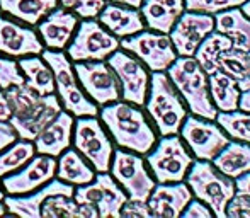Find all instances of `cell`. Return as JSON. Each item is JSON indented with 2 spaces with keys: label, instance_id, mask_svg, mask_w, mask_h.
I'll list each match as a JSON object with an SVG mask.
<instances>
[{
  "label": "cell",
  "instance_id": "42",
  "mask_svg": "<svg viewBox=\"0 0 250 218\" xmlns=\"http://www.w3.org/2000/svg\"><path fill=\"white\" fill-rule=\"evenodd\" d=\"M17 138L19 136H17L16 128L10 125V121H0V152L12 145Z\"/></svg>",
  "mask_w": 250,
  "mask_h": 218
},
{
  "label": "cell",
  "instance_id": "44",
  "mask_svg": "<svg viewBox=\"0 0 250 218\" xmlns=\"http://www.w3.org/2000/svg\"><path fill=\"white\" fill-rule=\"evenodd\" d=\"M10 118V106L5 97V92L0 89V121H9Z\"/></svg>",
  "mask_w": 250,
  "mask_h": 218
},
{
  "label": "cell",
  "instance_id": "2",
  "mask_svg": "<svg viewBox=\"0 0 250 218\" xmlns=\"http://www.w3.org/2000/svg\"><path fill=\"white\" fill-rule=\"evenodd\" d=\"M3 92L10 106V125L16 128L17 136L24 140H34V136L63 109L55 92L38 94L26 84L12 86Z\"/></svg>",
  "mask_w": 250,
  "mask_h": 218
},
{
  "label": "cell",
  "instance_id": "22",
  "mask_svg": "<svg viewBox=\"0 0 250 218\" xmlns=\"http://www.w3.org/2000/svg\"><path fill=\"white\" fill-rule=\"evenodd\" d=\"M73 123H75V116L70 114L65 109H62L34 136L33 143H34V149H36V153H43V155H50L56 159L63 150L72 147Z\"/></svg>",
  "mask_w": 250,
  "mask_h": 218
},
{
  "label": "cell",
  "instance_id": "20",
  "mask_svg": "<svg viewBox=\"0 0 250 218\" xmlns=\"http://www.w3.org/2000/svg\"><path fill=\"white\" fill-rule=\"evenodd\" d=\"M73 186L53 177L44 186L38 188L36 191L29 195H5L3 205H5L7 213L22 218H40L41 217V205L46 198L55 195H66L73 196Z\"/></svg>",
  "mask_w": 250,
  "mask_h": 218
},
{
  "label": "cell",
  "instance_id": "23",
  "mask_svg": "<svg viewBox=\"0 0 250 218\" xmlns=\"http://www.w3.org/2000/svg\"><path fill=\"white\" fill-rule=\"evenodd\" d=\"M96 19L118 40L133 36L145 29L142 12L135 7L123 5V3L107 2Z\"/></svg>",
  "mask_w": 250,
  "mask_h": 218
},
{
  "label": "cell",
  "instance_id": "21",
  "mask_svg": "<svg viewBox=\"0 0 250 218\" xmlns=\"http://www.w3.org/2000/svg\"><path fill=\"white\" fill-rule=\"evenodd\" d=\"M191 198L192 193L186 182H158L150 193L146 205L151 217L177 218L182 215Z\"/></svg>",
  "mask_w": 250,
  "mask_h": 218
},
{
  "label": "cell",
  "instance_id": "25",
  "mask_svg": "<svg viewBox=\"0 0 250 218\" xmlns=\"http://www.w3.org/2000/svg\"><path fill=\"white\" fill-rule=\"evenodd\" d=\"M214 31L231 40V48L250 51V19L237 7L221 10L214 16Z\"/></svg>",
  "mask_w": 250,
  "mask_h": 218
},
{
  "label": "cell",
  "instance_id": "10",
  "mask_svg": "<svg viewBox=\"0 0 250 218\" xmlns=\"http://www.w3.org/2000/svg\"><path fill=\"white\" fill-rule=\"evenodd\" d=\"M109 171L116 182L125 189L128 199L146 203L155 188V181L146 171L145 160L142 157L125 149L114 150Z\"/></svg>",
  "mask_w": 250,
  "mask_h": 218
},
{
  "label": "cell",
  "instance_id": "45",
  "mask_svg": "<svg viewBox=\"0 0 250 218\" xmlns=\"http://www.w3.org/2000/svg\"><path fill=\"white\" fill-rule=\"evenodd\" d=\"M238 109H240V111H245V112H250V89H245L240 92Z\"/></svg>",
  "mask_w": 250,
  "mask_h": 218
},
{
  "label": "cell",
  "instance_id": "24",
  "mask_svg": "<svg viewBox=\"0 0 250 218\" xmlns=\"http://www.w3.org/2000/svg\"><path fill=\"white\" fill-rule=\"evenodd\" d=\"M184 9V0H143L140 5L146 27L164 34L170 33Z\"/></svg>",
  "mask_w": 250,
  "mask_h": 218
},
{
  "label": "cell",
  "instance_id": "13",
  "mask_svg": "<svg viewBox=\"0 0 250 218\" xmlns=\"http://www.w3.org/2000/svg\"><path fill=\"white\" fill-rule=\"evenodd\" d=\"M119 48L135 55L151 72H164L177 58L170 38L157 31L143 29L133 36L123 38L119 41Z\"/></svg>",
  "mask_w": 250,
  "mask_h": 218
},
{
  "label": "cell",
  "instance_id": "50",
  "mask_svg": "<svg viewBox=\"0 0 250 218\" xmlns=\"http://www.w3.org/2000/svg\"><path fill=\"white\" fill-rule=\"evenodd\" d=\"M3 198H5V193H3V188L0 184V201H3Z\"/></svg>",
  "mask_w": 250,
  "mask_h": 218
},
{
  "label": "cell",
  "instance_id": "46",
  "mask_svg": "<svg viewBox=\"0 0 250 218\" xmlns=\"http://www.w3.org/2000/svg\"><path fill=\"white\" fill-rule=\"evenodd\" d=\"M109 2L123 3V5H128V7H135V9H140V5L143 3V0H109Z\"/></svg>",
  "mask_w": 250,
  "mask_h": 218
},
{
  "label": "cell",
  "instance_id": "41",
  "mask_svg": "<svg viewBox=\"0 0 250 218\" xmlns=\"http://www.w3.org/2000/svg\"><path fill=\"white\" fill-rule=\"evenodd\" d=\"M182 215L186 218H209L213 217V212L206 205H203V201L198 199V201H189L184 212H182Z\"/></svg>",
  "mask_w": 250,
  "mask_h": 218
},
{
  "label": "cell",
  "instance_id": "33",
  "mask_svg": "<svg viewBox=\"0 0 250 218\" xmlns=\"http://www.w3.org/2000/svg\"><path fill=\"white\" fill-rule=\"evenodd\" d=\"M34 155H36V149H34L33 140L17 138L12 145L0 152V179L21 169Z\"/></svg>",
  "mask_w": 250,
  "mask_h": 218
},
{
  "label": "cell",
  "instance_id": "9",
  "mask_svg": "<svg viewBox=\"0 0 250 218\" xmlns=\"http://www.w3.org/2000/svg\"><path fill=\"white\" fill-rule=\"evenodd\" d=\"M151 150L153 152L146 153V164L150 165L151 174L158 182L184 181L194 159L186 150L181 136H164Z\"/></svg>",
  "mask_w": 250,
  "mask_h": 218
},
{
  "label": "cell",
  "instance_id": "7",
  "mask_svg": "<svg viewBox=\"0 0 250 218\" xmlns=\"http://www.w3.org/2000/svg\"><path fill=\"white\" fill-rule=\"evenodd\" d=\"M72 145L96 172H109L114 147L99 116H79L75 119Z\"/></svg>",
  "mask_w": 250,
  "mask_h": 218
},
{
  "label": "cell",
  "instance_id": "35",
  "mask_svg": "<svg viewBox=\"0 0 250 218\" xmlns=\"http://www.w3.org/2000/svg\"><path fill=\"white\" fill-rule=\"evenodd\" d=\"M216 121L228 136L240 142L250 143V112L245 111H221L216 114Z\"/></svg>",
  "mask_w": 250,
  "mask_h": 218
},
{
  "label": "cell",
  "instance_id": "30",
  "mask_svg": "<svg viewBox=\"0 0 250 218\" xmlns=\"http://www.w3.org/2000/svg\"><path fill=\"white\" fill-rule=\"evenodd\" d=\"M211 164L228 177H238L250 172V143L247 145L230 140V143L211 160Z\"/></svg>",
  "mask_w": 250,
  "mask_h": 218
},
{
  "label": "cell",
  "instance_id": "27",
  "mask_svg": "<svg viewBox=\"0 0 250 218\" xmlns=\"http://www.w3.org/2000/svg\"><path fill=\"white\" fill-rule=\"evenodd\" d=\"M58 5V0H0V12L27 26H36Z\"/></svg>",
  "mask_w": 250,
  "mask_h": 218
},
{
  "label": "cell",
  "instance_id": "26",
  "mask_svg": "<svg viewBox=\"0 0 250 218\" xmlns=\"http://www.w3.org/2000/svg\"><path fill=\"white\" fill-rule=\"evenodd\" d=\"M55 177L77 188V186L87 184V182L92 181L96 177V171H94L92 165L83 159V155L79 150L68 147V149L63 150L56 157Z\"/></svg>",
  "mask_w": 250,
  "mask_h": 218
},
{
  "label": "cell",
  "instance_id": "12",
  "mask_svg": "<svg viewBox=\"0 0 250 218\" xmlns=\"http://www.w3.org/2000/svg\"><path fill=\"white\" fill-rule=\"evenodd\" d=\"M73 199L94 206L102 218H118L121 217L123 205L128 201V195L109 172H97L90 182L73 189Z\"/></svg>",
  "mask_w": 250,
  "mask_h": 218
},
{
  "label": "cell",
  "instance_id": "29",
  "mask_svg": "<svg viewBox=\"0 0 250 218\" xmlns=\"http://www.w3.org/2000/svg\"><path fill=\"white\" fill-rule=\"evenodd\" d=\"M208 89H209V96L213 101L214 108L218 111H235L238 109V99H240V92L238 89V82L227 75L221 70H216L211 75H208Z\"/></svg>",
  "mask_w": 250,
  "mask_h": 218
},
{
  "label": "cell",
  "instance_id": "49",
  "mask_svg": "<svg viewBox=\"0 0 250 218\" xmlns=\"http://www.w3.org/2000/svg\"><path fill=\"white\" fill-rule=\"evenodd\" d=\"M5 213H7L5 205H3V201H0V217H2V215H5Z\"/></svg>",
  "mask_w": 250,
  "mask_h": 218
},
{
  "label": "cell",
  "instance_id": "1",
  "mask_svg": "<svg viewBox=\"0 0 250 218\" xmlns=\"http://www.w3.org/2000/svg\"><path fill=\"white\" fill-rule=\"evenodd\" d=\"M99 119L119 149L135 153H148L157 143V133L138 106L126 101L105 104L99 109Z\"/></svg>",
  "mask_w": 250,
  "mask_h": 218
},
{
  "label": "cell",
  "instance_id": "19",
  "mask_svg": "<svg viewBox=\"0 0 250 218\" xmlns=\"http://www.w3.org/2000/svg\"><path fill=\"white\" fill-rule=\"evenodd\" d=\"M77 26H79V17L58 5L36 24V33L40 34L44 48L65 51L75 34Z\"/></svg>",
  "mask_w": 250,
  "mask_h": 218
},
{
  "label": "cell",
  "instance_id": "43",
  "mask_svg": "<svg viewBox=\"0 0 250 218\" xmlns=\"http://www.w3.org/2000/svg\"><path fill=\"white\" fill-rule=\"evenodd\" d=\"M237 181H235V189L238 193V195H250V172H245V174L238 175V177H235Z\"/></svg>",
  "mask_w": 250,
  "mask_h": 218
},
{
  "label": "cell",
  "instance_id": "38",
  "mask_svg": "<svg viewBox=\"0 0 250 218\" xmlns=\"http://www.w3.org/2000/svg\"><path fill=\"white\" fill-rule=\"evenodd\" d=\"M244 2L245 0H184V5L188 10L194 12L216 14L231 7H240Z\"/></svg>",
  "mask_w": 250,
  "mask_h": 218
},
{
  "label": "cell",
  "instance_id": "36",
  "mask_svg": "<svg viewBox=\"0 0 250 218\" xmlns=\"http://www.w3.org/2000/svg\"><path fill=\"white\" fill-rule=\"evenodd\" d=\"M58 3L80 19H96L107 0H58Z\"/></svg>",
  "mask_w": 250,
  "mask_h": 218
},
{
  "label": "cell",
  "instance_id": "32",
  "mask_svg": "<svg viewBox=\"0 0 250 218\" xmlns=\"http://www.w3.org/2000/svg\"><path fill=\"white\" fill-rule=\"evenodd\" d=\"M230 48H231L230 38L218 33V31H213V33H209L201 41V44L194 53V58L201 65V68L206 72V75H211V73L218 70L216 60H218V56H220V53L225 50H230Z\"/></svg>",
  "mask_w": 250,
  "mask_h": 218
},
{
  "label": "cell",
  "instance_id": "37",
  "mask_svg": "<svg viewBox=\"0 0 250 218\" xmlns=\"http://www.w3.org/2000/svg\"><path fill=\"white\" fill-rule=\"evenodd\" d=\"M21 84H24V75L17 65V60L0 53V89L5 90Z\"/></svg>",
  "mask_w": 250,
  "mask_h": 218
},
{
  "label": "cell",
  "instance_id": "8",
  "mask_svg": "<svg viewBox=\"0 0 250 218\" xmlns=\"http://www.w3.org/2000/svg\"><path fill=\"white\" fill-rule=\"evenodd\" d=\"M119 48V40L111 34L97 19H82L75 29L72 41L66 46V55L72 62L105 60Z\"/></svg>",
  "mask_w": 250,
  "mask_h": 218
},
{
  "label": "cell",
  "instance_id": "31",
  "mask_svg": "<svg viewBox=\"0 0 250 218\" xmlns=\"http://www.w3.org/2000/svg\"><path fill=\"white\" fill-rule=\"evenodd\" d=\"M41 217L44 218H97L99 213L94 206L79 203L73 199V196L55 195L50 196L41 205Z\"/></svg>",
  "mask_w": 250,
  "mask_h": 218
},
{
  "label": "cell",
  "instance_id": "15",
  "mask_svg": "<svg viewBox=\"0 0 250 218\" xmlns=\"http://www.w3.org/2000/svg\"><path fill=\"white\" fill-rule=\"evenodd\" d=\"M184 121L181 126L182 138L199 160L211 162L230 143V136H227L221 126L211 123L209 119L186 116Z\"/></svg>",
  "mask_w": 250,
  "mask_h": 218
},
{
  "label": "cell",
  "instance_id": "16",
  "mask_svg": "<svg viewBox=\"0 0 250 218\" xmlns=\"http://www.w3.org/2000/svg\"><path fill=\"white\" fill-rule=\"evenodd\" d=\"M56 159L43 153H36L21 169L2 177V188L5 195H29L38 188L44 186L55 177Z\"/></svg>",
  "mask_w": 250,
  "mask_h": 218
},
{
  "label": "cell",
  "instance_id": "3",
  "mask_svg": "<svg viewBox=\"0 0 250 218\" xmlns=\"http://www.w3.org/2000/svg\"><path fill=\"white\" fill-rule=\"evenodd\" d=\"M167 75L196 116L209 121L216 119L218 109L208 90V75L194 56H177L167 68Z\"/></svg>",
  "mask_w": 250,
  "mask_h": 218
},
{
  "label": "cell",
  "instance_id": "17",
  "mask_svg": "<svg viewBox=\"0 0 250 218\" xmlns=\"http://www.w3.org/2000/svg\"><path fill=\"white\" fill-rule=\"evenodd\" d=\"M214 31L213 14L194 12L188 10L182 12L177 22L170 29V41L177 56H194L201 41Z\"/></svg>",
  "mask_w": 250,
  "mask_h": 218
},
{
  "label": "cell",
  "instance_id": "39",
  "mask_svg": "<svg viewBox=\"0 0 250 218\" xmlns=\"http://www.w3.org/2000/svg\"><path fill=\"white\" fill-rule=\"evenodd\" d=\"M227 217H250V195L235 193L227 206Z\"/></svg>",
  "mask_w": 250,
  "mask_h": 218
},
{
  "label": "cell",
  "instance_id": "47",
  "mask_svg": "<svg viewBox=\"0 0 250 218\" xmlns=\"http://www.w3.org/2000/svg\"><path fill=\"white\" fill-rule=\"evenodd\" d=\"M240 10L245 14V17H249V19H250V0H245V2L242 3V5H240Z\"/></svg>",
  "mask_w": 250,
  "mask_h": 218
},
{
  "label": "cell",
  "instance_id": "11",
  "mask_svg": "<svg viewBox=\"0 0 250 218\" xmlns=\"http://www.w3.org/2000/svg\"><path fill=\"white\" fill-rule=\"evenodd\" d=\"M73 70L85 96L99 108L121 99V86L105 60L73 62Z\"/></svg>",
  "mask_w": 250,
  "mask_h": 218
},
{
  "label": "cell",
  "instance_id": "18",
  "mask_svg": "<svg viewBox=\"0 0 250 218\" xmlns=\"http://www.w3.org/2000/svg\"><path fill=\"white\" fill-rule=\"evenodd\" d=\"M44 44L33 26L0 14V53L10 58L41 55Z\"/></svg>",
  "mask_w": 250,
  "mask_h": 218
},
{
  "label": "cell",
  "instance_id": "28",
  "mask_svg": "<svg viewBox=\"0 0 250 218\" xmlns=\"http://www.w3.org/2000/svg\"><path fill=\"white\" fill-rule=\"evenodd\" d=\"M21 72L24 75V84L36 90L38 94H53L55 92V77L41 55H29L17 58Z\"/></svg>",
  "mask_w": 250,
  "mask_h": 218
},
{
  "label": "cell",
  "instance_id": "48",
  "mask_svg": "<svg viewBox=\"0 0 250 218\" xmlns=\"http://www.w3.org/2000/svg\"><path fill=\"white\" fill-rule=\"evenodd\" d=\"M249 55H250V51H249ZM238 89H240V90L250 89V75H249L245 80H242V82H238Z\"/></svg>",
  "mask_w": 250,
  "mask_h": 218
},
{
  "label": "cell",
  "instance_id": "4",
  "mask_svg": "<svg viewBox=\"0 0 250 218\" xmlns=\"http://www.w3.org/2000/svg\"><path fill=\"white\" fill-rule=\"evenodd\" d=\"M44 62L50 65L55 77V94L58 96L60 104L65 111L79 116H99V106L85 96L79 84V79L73 70V62L65 51L48 50L41 51Z\"/></svg>",
  "mask_w": 250,
  "mask_h": 218
},
{
  "label": "cell",
  "instance_id": "14",
  "mask_svg": "<svg viewBox=\"0 0 250 218\" xmlns=\"http://www.w3.org/2000/svg\"><path fill=\"white\" fill-rule=\"evenodd\" d=\"M121 86V99L135 106H145L148 96L150 77L143 63L126 50H116L105 58Z\"/></svg>",
  "mask_w": 250,
  "mask_h": 218
},
{
  "label": "cell",
  "instance_id": "34",
  "mask_svg": "<svg viewBox=\"0 0 250 218\" xmlns=\"http://www.w3.org/2000/svg\"><path fill=\"white\" fill-rule=\"evenodd\" d=\"M216 66L218 70L230 75L237 82H242L250 75V55L247 51L230 48V50H225L220 53L216 60Z\"/></svg>",
  "mask_w": 250,
  "mask_h": 218
},
{
  "label": "cell",
  "instance_id": "40",
  "mask_svg": "<svg viewBox=\"0 0 250 218\" xmlns=\"http://www.w3.org/2000/svg\"><path fill=\"white\" fill-rule=\"evenodd\" d=\"M121 217H138V218H148L150 215V210H148V205L143 201H128L123 205L121 208Z\"/></svg>",
  "mask_w": 250,
  "mask_h": 218
},
{
  "label": "cell",
  "instance_id": "5",
  "mask_svg": "<svg viewBox=\"0 0 250 218\" xmlns=\"http://www.w3.org/2000/svg\"><path fill=\"white\" fill-rule=\"evenodd\" d=\"M148 89L150 94L146 96L148 99L145 101V106L146 112L158 128V133L162 136L177 135L188 116L177 89L164 72H153Z\"/></svg>",
  "mask_w": 250,
  "mask_h": 218
},
{
  "label": "cell",
  "instance_id": "6",
  "mask_svg": "<svg viewBox=\"0 0 250 218\" xmlns=\"http://www.w3.org/2000/svg\"><path fill=\"white\" fill-rule=\"evenodd\" d=\"M186 184L199 201L209 206L213 215L227 217V206L237 191L231 177L220 172L208 160L198 159V162H192L188 171Z\"/></svg>",
  "mask_w": 250,
  "mask_h": 218
}]
</instances>
